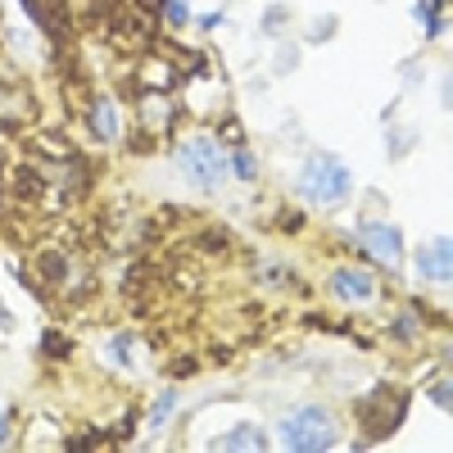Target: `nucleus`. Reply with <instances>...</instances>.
Listing matches in <instances>:
<instances>
[{
    "label": "nucleus",
    "mask_w": 453,
    "mask_h": 453,
    "mask_svg": "<svg viewBox=\"0 0 453 453\" xmlns=\"http://www.w3.org/2000/svg\"><path fill=\"white\" fill-rule=\"evenodd\" d=\"M431 399H435V403H440V408H449V381H440V386H435V390H431Z\"/></svg>",
    "instance_id": "2eb2a0df"
},
{
    "label": "nucleus",
    "mask_w": 453,
    "mask_h": 453,
    "mask_svg": "<svg viewBox=\"0 0 453 453\" xmlns=\"http://www.w3.org/2000/svg\"><path fill=\"white\" fill-rule=\"evenodd\" d=\"M418 268H422V277H426V281L449 286V277H453V263H449V236H440L435 245H426V250H422Z\"/></svg>",
    "instance_id": "0eeeda50"
},
{
    "label": "nucleus",
    "mask_w": 453,
    "mask_h": 453,
    "mask_svg": "<svg viewBox=\"0 0 453 453\" xmlns=\"http://www.w3.org/2000/svg\"><path fill=\"white\" fill-rule=\"evenodd\" d=\"M326 286H331L335 299H345V304H367V299L376 295V281L367 273H358V268H335Z\"/></svg>",
    "instance_id": "423d86ee"
},
{
    "label": "nucleus",
    "mask_w": 453,
    "mask_h": 453,
    "mask_svg": "<svg viewBox=\"0 0 453 453\" xmlns=\"http://www.w3.org/2000/svg\"><path fill=\"white\" fill-rule=\"evenodd\" d=\"M168 19H173V23H186L191 14H186V5H181V0H168Z\"/></svg>",
    "instance_id": "ddd939ff"
},
{
    "label": "nucleus",
    "mask_w": 453,
    "mask_h": 453,
    "mask_svg": "<svg viewBox=\"0 0 453 453\" xmlns=\"http://www.w3.org/2000/svg\"><path fill=\"white\" fill-rule=\"evenodd\" d=\"M46 273H50V277H64V258H59V254H46Z\"/></svg>",
    "instance_id": "4468645a"
},
{
    "label": "nucleus",
    "mask_w": 453,
    "mask_h": 453,
    "mask_svg": "<svg viewBox=\"0 0 453 453\" xmlns=\"http://www.w3.org/2000/svg\"><path fill=\"white\" fill-rule=\"evenodd\" d=\"M236 173H241L245 181H254V173H258V164H254V155H250V150H241V155H236Z\"/></svg>",
    "instance_id": "9d476101"
},
{
    "label": "nucleus",
    "mask_w": 453,
    "mask_h": 453,
    "mask_svg": "<svg viewBox=\"0 0 453 453\" xmlns=\"http://www.w3.org/2000/svg\"><path fill=\"white\" fill-rule=\"evenodd\" d=\"M177 168L191 177L196 186H204V191H213V186L222 181V150H218V141H209V136H200V141H186L181 150H177Z\"/></svg>",
    "instance_id": "20e7f679"
},
{
    "label": "nucleus",
    "mask_w": 453,
    "mask_h": 453,
    "mask_svg": "<svg viewBox=\"0 0 453 453\" xmlns=\"http://www.w3.org/2000/svg\"><path fill=\"white\" fill-rule=\"evenodd\" d=\"M358 241H363V250L376 263H386V268H395V263L403 258V236H399V226H390V222H363Z\"/></svg>",
    "instance_id": "39448f33"
},
{
    "label": "nucleus",
    "mask_w": 453,
    "mask_h": 453,
    "mask_svg": "<svg viewBox=\"0 0 453 453\" xmlns=\"http://www.w3.org/2000/svg\"><path fill=\"white\" fill-rule=\"evenodd\" d=\"M218 449H268V435H263L258 426H236V431H226L218 440Z\"/></svg>",
    "instance_id": "6e6552de"
},
{
    "label": "nucleus",
    "mask_w": 453,
    "mask_h": 453,
    "mask_svg": "<svg viewBox=\"0 0 453 453\" xmlns=\"http://www.w3.org/2000/svg\"><path fill=\"white\" fill-rule=\"evenodd\" d=\"M91 127H96V136L100 141H113V136H119V113H113V104H96L91 109Z\"/></svg>",
    "instance_id": "1a4fd4ad"
},
{
    "label": "nucleus",
    "mask_w": 453,
    "mask_h": 453,
    "mask_svg": "<svg viewBox=\"0 0 453 453\" xmlns=\"http://www.w3.org/2000/svg\"><path fill=\"white\" fill-rule=\"evenodd\" d=\"M5 431H10V422H5V418H0V440H10V435H5Z\"/></svg>",
    "instance_id": "dca6fc26"
},
{
    "label": "nucleus",
    "mask_w": 453,
    "mask_h": 453,
    "mask_svg": "<svg viewBox=\"0 0 453 453\" xmlns=\"http://www.w3.org/2000/svg\"><path fill=\"white\" fill-rule=\"evenodd\" d=\"M168 412H173V395H164V399L155 403V418H150V422H164V418H168Z\"/></svg>",
    "instance_id": "f8f14e48"
},
{
    "label": "nucleus",
    "mask_w": 453,
    "mask_h": 453,
    "mask_svg": "<svg viewBox=\"0 0 453 453\" xmlns=\"http://www.w3.org/2000/svg\"><path fill=\"white\" fill-rule=\"evenodd\" d=\"M19 191H23V196H32V191H42V177H36L32 168H23V173H19Z\"/></svg>",
    "instance_id": "9b49d317"
},
{
    "label": "nucleus",
    "mask_w": 453,
    "mask_h": 453,
    "mask_svg": "<svg viewBox=\"0 0 453 453\" xmlns=\"http://www.w3.org/2000/svg\"><path fill=\"white\" fill-rule=\"evenodd\" d=\"M349 191H354L349 168L335 155H326V150H318V155L304 164V173H299V196L313 200L318 209H340L349 200Z\"/></svg>",
    "instance_id": "f257e3e1"
},
{
    "label": "nucleus",
    "mask_w": 453,
    "mask_h": 453,
    "mask_svg": "<svg viewBox=\"0 0 453 453\" xmlns=\"http://www.w3.org/2000/svg\"><path fill=\"white\" fill-rule=\"evenodd\" d=\"M335 418L326 408H299L281 422V444L295 449V453H322V449H335Z\"/></svg>",
    "instance_id": "f03ea898"
},
{
    "label": "nucleus",
    "mask_w": 453,
    "mask_h": 453,
    "mask_svg": "<svg viewBox=\"0 0 453 453\" xmlns=\"http://www.w3.org/2000/svg\"><path fill=\"white\" fill-rule=\"evenodd\" d=\"M403 412H408V395L399 390H376L372 399L358 403V422H363V435L367 440H386L395 435V426L403 422Z\"/></svg>",
    "instance_id": "7ed1b4c3"
}]
</instances>
